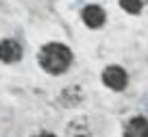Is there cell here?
Returning a JSON list of instances; mask_svg holds the SVG:
<instances>
[{
  "instance_id": "obj_1",
  "label": "cell",
  "mask_w": 148,
  "mask_h": 137,
  "mask_svg": "<svg viewBox=\"0 0 148 137\" xmlns=\"http://www.w3.org/2000/svg\"><path fill=\"white\" fill-rule=\"evenodd\" d=\"M72 59H74L72 50H70L65 44H57V41L46 44L42 50H39V57H37L39 65H42L48 74H63L65 70L72 65Z\"/></svg>"
},
{
  "instance_id": "obj_2",
  "label": "cell",
  "mask_w": 148,
  "mask_h": 137,
  "mask_svg": "<svg viewBox=\"0 0 148 137\" xmlns=\"http://www.w3.org/2000/svg\"><path fill=\"white\" fill-rule=\"evenodd\" d=\"M102 83L113 91H122L129 85V74H126V70L120 68V65H107V68L102 70Z\"/></svg>"
},
{
  "instance_id": "obj_3",
  "label": "cell",
  "mask_w": 148,
  "mask_h": 137,
  "mask_svg": "<svg viewBox=\"0 0 148 137\" xmlns=\"http://www.w3.org/2000/svg\"><path fill=\"white\" fill-rule=\"evenodd\" d=\"M81 18H83L85 26H89V28H100L102 24L107 22L105 9H102V7H98V5H87V7L83 9V13H81Z\"/></svg>"
},
{
  "instance_id": "obj_4",
  "label": "cell",
  "mask_w": 148,
  "mask_h": 137,
  "mask_svg": "<svg viewBox=\"0 0 148 137\" xmlns=\"http://www.w3.org/2000/svg\"><path fill=\"white\" fill-rule=\"evenodd\" d=\"M22 59V46L15 39H0V61L15 63Z\"/></svg>"
},
{
  "instance_id": "obj_5",
  "label": "cell",
  "mask_w": 148,
  "mask_h": 137,
  "mask_svg": "<svg viewBox=\"0 0 148 137\" xmlns=\"http://www.w3.org/2000/svg\"><path fill=\"white\" fill-rule=\"evenodd\" d=\"M124 137H148V118L144 115L131 118L124 126Z\"/></svg>"
},
{
  "instance_id": "obj_6",
  "label": "cell",
  "mask_w": 148,
  "mask_h": 137,
  "mask_svg": "<svg viewBox=\"0 0 148 137\" xmlns=\"http://www.w3.org/2000/svg\"><path fill=\"white\" fill-rule=\"evenodd\" d=\"M142 0H120V7L126 11V13H133V15H137L139 11H142Z\"/></svg>"
},
{
  "instance_id": "obj_7",
  "label": "cell",
  "mask_w": 148,
  "mask_h": 137,
  "mask_svg": "<svg viewBox=\"0 0 148 137\" xmlns=\"http://www.w3.org/2000/svg\"><path fill=\"white\" fill-rule=\"evenodd\" d=\"M37 137H55L52 133H42V135H37Z\"/></svg>"
},
{
  "instance_id": "obj_8",
  "label": "cell",
  "mask_w": 148,
  "mask_h": 137,
  "mask_svg": "<svg viewBox=\"0 0 148 137\" xmlns=\"http://www.w3.org/2000/svg\"><path fill=\"white\" fill-rule=\"evenodd\" d=\"M146 2H148V0H146Z\"/></svg>"
}]
</instances>
